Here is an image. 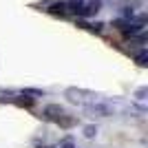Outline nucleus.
<instances>
[{"label":"nucleus","instance_id":"f257e3e1","mask_svg":"<svg viewBox=\"0 0 148 148\" xmlns=\"http://www.w3.org/2000/svg\"><path fill=\"white\" fill-rule=\"evenodd\" d=\"M64 97H66L69 102L77 104V106H88V104H93V102L102 99L97 93L86 91V88H77V86H69L66 91H64Z\"/></svg>","mask_w":148,"mask_h":148},{"label":"nucleus","instance_id":"f03ea898","mask_svg":"<svg viewBox=\"0 0 148 148\" xmlns=\"http://www.w3.org/2000/svg\"><path fill=\"white\" fill-rule=\"evenodd\" d=\"M44 117H49V119H60L62 115H66V111H64V106H60V104H47L44 106Z\"/></svg>","mask_w":148,"mask_h":148},{"label":"nucleus","instance_id":"7ed1b4c3","mask_svg":"<svg viewBox=\"0 0 148 148\" xmlns=\"http://www.w3.org/2000/svg\"><path fill=\"white\" fill-rule=\"evenodd\" d=\"M80 27L93 31V33H102V31H104V25H102V22H86V20H80Z\"/></svg>","mask_w":148,"mask_h":148},{"label":"nucleus","instance_id":"20e7f679","mask_svg":"<svg viewBox=\"0 0 148 148\" xmlns=\"http://www.w3.org/2000/svg\"><path fill=\"white\" fill-rule=\"evenodd\" d=\"M135 60H137V64H139V66H146L148 64V51L146 49H139L135 53Z\"/></svg>","mask_w":148,"mask_h":148},{"label":"nucleus","instance_id":"39448f33","mask_svg":"<svg viewBox=\"0 0 148 148\" xmlns=\"http://www.w3.org/2000/svg\"><path fill=\"white\" fill-rule=\"evenodd\" d=\"M22 95H33V99L36 97H44V91H40V88H22Z\"/></svg>","mask_w":148,"mask_h":148},{"label":"nucleus","instance_id":"423d86ee","mask_svg":"<svg viewBox=\"0 0 148 148\" xmlns=\"http://www.w3.org/2000/svg\"><path fill=\"white\" fill-rule=\"evenodd\" d=\"M146 95H148V88H146V86H139V88L135 91V99H137V102H144V99H146Z\"/></svg>","mask_w":148,"mask_h":148},{"label":"nucleus","instance_id":"0eeeda50","mask_svg":"<svg viewBox=\"0 0 148 148\" xmlns=\"http://www.w3.org/2000/svg\"><path fill=\"white\" fill-rule=\"evenodd\" d=\"M95 135H97V126H84V137L93 139Z\"/></svg>","mask_w":148,"mask_h":148},{"label":"nucleus","instance_id":"6e6552de","mask_svg":"<svg viewBox=\"0 0 148 148\" xmlns=\"http://www.w3.org/2000/svg\"><path fill=\"white\" fill-rule=\"evenodd\" d=\"M56 148H75V146H73V142H71V139H66V142H62L60 146H56Z\"/></svg>","mask_w":148,"mask_h":148}]
</instances>
